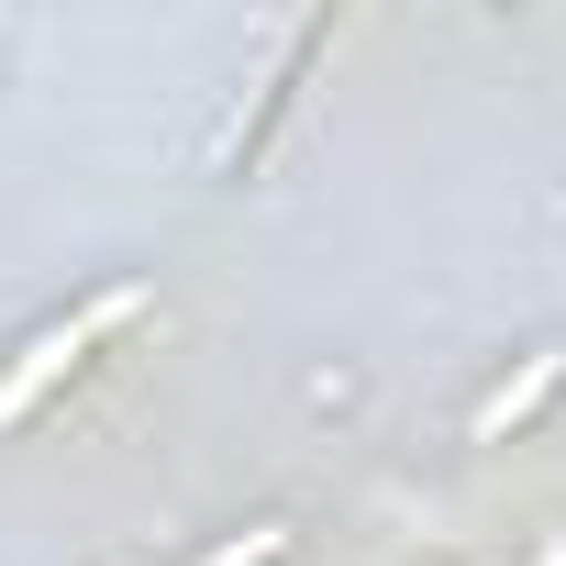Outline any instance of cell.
<instances>
[{
  "label": "cell",
  "instance_id": "cell-1",
  "mask_svg": "<svg viewBox=\"0 0 566 566\" xmlns=\"http://www.w3.org/2000/svg\"><path fill=\"white\" fill-rule=\"evenodd\" d=\"M123 312H134V301H101V312H90L78 334H45V345H34V367H23L12 389H0V422H12V411H23V400H34V389H45V378H56V367H67V356H78L90 334H101V323H123Z\"/></svg>",
  "mask_w": 566,
  "mask_h": 566
}]
</instances>
